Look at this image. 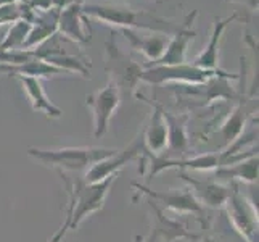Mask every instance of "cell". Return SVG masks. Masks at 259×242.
<instances>
[{
  "label": "cell",
  "mask_w": 259,
  "mask_h": 242,
  "mask_svg": "<svg viewBox=\"0 0 259 242\" xmlns=\"http://www.w3.org/2000/svg\"><path fill=\"white\" fill-rule=\"evenodd\" d=\"M65 181V187L69 197V205L66 210V220L60 229L53 234L49 242H61L69 231H76L81 223L95 212H100L105 205L106 195H108L113 183L118 176L106 178L100 183H85L84 178L69 179L68 175L60 173Z\"/></svg>",
  "instance_id": "1"
},
{
  "label": "cell",
  "mask_w": 259,
  "mask_h": 242,
  "mask_svg": "<svg viewBox=\"0 0 259 242\" xmlns=\"http://www.w3.org/2000/svg\"><path fill=\"white\" fill-rule=\"evenodd\" d=\"M82 13L87 18L116 26L119 29H136V31H150L159 32L164 36H172L177 32L174 21L166 20L147 10H136L127 5L114 4H87L82 5Z\"/></svg>",
  "instance_id": "2"
},
{
  "label": "cell",
  "mask_w": 259,
  "mask_h": 242,
  "mask_svg": "<svg viewBox=\"0 0 259 242\" xmlns=\"http://www.w3.org/2000/svg\"><path fill=\"white\" fill-rule=\"evenodd\" d=\"M116 149L106 147H63L44 150L29 147L28 155L50 168H55L58 173H85L95 163L116 154Z\"/></svg>",
  "instance_id": "3"
},
{
  "label": "cell",
  "mask_w": 259,
  "mask_h": 242,
  "mask_svg": "<svg viewBox=\"0 0 259 242\" xmlns=\"http://www.w3.org/2000/svg\"><path fill=\"white\" fill-rule=\"evenodd\" d=\"M227 73L222 70H201L192 63H181V65H155L144 70L140 76L142 83L147 84H166V83H179V84H204L209 79Z\"/></svg>",
  "instance_id": "4"
},
{
  "label": "cell",
  "mask_w": 259,
  "mask_h": 242,
  "mask_svg": "<svg viewBox=\"0 0 259 242\" xmlns=\"http://www.w3.org/2000/svg\"><path fill=\"white\" fill-rule=\"evenodd\" d=\"M224 209L227 210L229 221L238 234L245 237L246 242H254V236H257V200H254V195L253 199H246L234 183Z\"/></svg>",
  "instance_id": "5"
},
{
  "label": "cell",
  "mask_w": 259,
  "mask_h": 242,
  "mask_svg": "<svg viewBox=\"0 0 259 242\" xmlns=\"http://www.w3.org/2000/svg\"><path fill=\"white\" fill-rule=\"evenodd\" d=\"M132 187L139 194H144L148 199L155 200L156 203H161L167 210H172L176 213H182V215H196V218H200L201 221L206 217V215H204V207L195 199V195L192 194L190 189L155 191L140 183H132Z\"/></svg>",
  "instance_id": "6"
},
{
  "label": "cell",
  "mask_w": 259,
  "mask_h": 242,
  "mask_svg": "<svg viewBox=\"0 0 259 242\" xmlns=\"http://www.w3.org/2000/svg\"><path fill=\"white\" fill-rule=\"evenodd\" d=\"M121 102V91L113 81H110L105 87L89 94L85 98L87 107H91L94 113V136L97 139L103 137L108 132L110 121L116 109Z\"/></svg>",
  "instance_id": "7"
},
{
  "label": "cell",
  "mask_w": 259,
  "mask_h": 242,
  "mask_svg": "<svg viewBox=\"0 0 259 242\" xmlns=\"http://www.w3.org/2000/svg\"><path fill=\"white\" fill-rule=\"evenodd\" d=\"M150 212H151V228L147 237L136 236V242H176L179 239H192L198 240L200 234H195L187 229L184 223L172 220L164 215L159 205L148 199Z\"/></svg>",
  "instance_id": "8"
},
{
  "label": "cell",
  "mask_w": 259,
  "mask_h": 242,
  "mask_svg": "<svg viewBox=\"0 0 259 242\" xmlns=\"http://www.w3.org/2000/svg\"><path fill=\"white\" fill-rule=\"evenodd\" d=\"M106 71L111 75V81L121 89L134 91L144 73V68L127 57L118 46L111 36L106 42Z\"/></svg>",
  "instance_id": "9"
},
{
  "label": "cell",
  "mask_w": 259,
  "mask_h": 242,
  "mask_svg": "<svg viewBox=\"0 0 259 242\" xmlns=\"http://www.w3.org/2000/svg\"><path fill=\"white\" fill-rule=\"evenodd\" d=\"M145 146H144V139H142V134L134 139V142L126 147L124 150H118L114 155L105 158L102 161L95 163L92 168H89L84 173V181L85 183H100L106 178L111 176H118V173L126 166L127 163H131L132 160L139 158L142 154H145Z\"/></svg>",
  "instance_id": "10"
},
{
  "label": "cell",
  "mask_w": 259,
  "mask_h": 242,
  "mask_svg": "<svg viewBox=\"0 0 259 242\" xmlns=\"http://www.w3.org/2000/svg\"><path fill=\"white\" fill-rule=\"evenodd\" d=\"M196 15H198V12H196V10H193L192 13L187 15V18H185V21L182 23V26L177 29L176 34H172V38L167 41V46H166V49L163 52V55L159 57L153 65H150V66L185 63L187 49H189L190 42L195 39V36H196V31L193 29V23H195Z\"/></svg>",
  "instance_id": "11"
},
{
  "label": "cell",
  "mask_w": 259,
  "mask_h": 242,
  "mask_svg": "<svg viewBox=\"0 0 259 242\" xmlns=\"http://www.w3.org/2000/svg\"><path fill=\"white\" fill-rule=\"evenodd\" d=\"M137 98L145 100L151 109L153 113L150 116V121L147 124V128L142 132V139H144V146L147 154H155V155H163L164 150L167 147V126L163 116V107L159 103L151 102L150 98L144 97L142 94H136Z\"/></svg>",
  "instance_id": "12"
},
{
  "label": "cell",
  "mask_w": 259,
  "mask_h": 242,
  "mask_svg": "<svg viewBox=\"0 0 259 242\" xmlns=\"http://www.w3.org/2000/svg\"><path fill=\"white\" fill-rule=\"evenodd\" d=\"M179 175L190 186V191H193L192 194L201 205H206L209 209H224L226 202L230 197L232 186H224L214 181H204V179H196L187 171H181Z\"/></svg>",
  "instance_id": "13"
},
{
  "label": "cell",
  "mask_w": 259,
  "mask_h": 242,
  "mask_svg": "<svg viewBox=\"0 0 259 242\" xmlns=\"http://www.w3.org/2000/svg\"><path fill=\"white\" fill-rule=\"evenodd\" d=\"M87 16L82 13L81 0H73L71 4L63 7L58 13V32L74 42H89L91 32H87Z\"/></svg>",
  "instance_id": "14"
},
{
  "label": "cell",
  "mask_w": 259,
  "mask_h": 242,
  "mask_svg": "<svg viewBox=\"0 0 259 242\" xmlns=\"http://www.w3.org/2000/svg\"><path fill=\"white\" fill-rule=\"evenodd\" d=\"M163 116L167 126V147L171 154L187 157L190 150V139L187 132V121L189 115H176L163 110Z\"/></svg>",
  "instance_id": "15"
},
{
  "label": "cell",
  "mask_w": 259,
  "mask_h": 242,
  "mask_svg": "<svg viewBox=\"0 0 259 242\" xmlns=\"http://www.w3.org/2000/svg\"><path fill=\"white\" fill-rule=\"evenodd\" d=\"M58 8H52V10L42 12L32 20V28L28 36V39L23 44V50H31L40 46L42 42H46L47 39L53 38L58 32Z\"/></svg>",
  "instance_id": "16"
},
{
  "label": "cell",
  "mask_w": 259,
  "mask_h": 242,
  "mask_svg": "<svg viewBox=\"0 0 259 242\" xmlns=\"http://www.w3.org/2000/svg\"><path fill=\"white\" fill-rule=\"evenodd\" d=\"M121 32L126 36L129 41L131 47L142 52L144 55L151 61L147 66L153 65L155 61L163 55V52L167 46L169 36L159 34V32H151V36H140L136 29H121Z\"/></svg>",
  "instance_id": "17"
},
{
  "label": "cell",
  "mask_w": 259,
  "mask_h": 242,
  "mask_svg": "<svg viewBox=\"0 0 259 242\" xmlns=\"http://www.w3.org/2000/svg\"><path fill=\"white\" fill-rule=\"evenodd\" d=\"M18 79L21 81L24 92L28 94V98L31 100V105L35 112L44 113L49 118L58 120L63 116V110L53 103L50 98L47 97L46 91L40 84V79L37 78H29V76H16Z\"/></svg>",
  "instance_id": "18"
},
{
  "label": "cell",
  "mask_w": 259,
  "mask_h": 242,
  "mask_svg": "<svg viewBox=\"0 0 259 242\" xmlns=\"http://www.w3.org/2000/svg\"><path fill=\"white\" fill-rule=\"evenodd\" d=\"M237 18V15H232L229 18H216V21H214V28H212V32H211V39H209V44L204 50L200 53L198 57L195 58L193 65L198 66L201 70H219V44H221V39H222V34L227 29V26L234 21Z\"/></svg>",
  "instance_id": "19"
},
{
  "label": "cell",
  "mask_w": 259,
  "mask_h": 242,
  "mask_svg": "<svg viewBox=\"0 0 259 242\" xmlns=\"http://www.w3.org/2000/svg\"><path fill=\"white\" fill-rule=\"evenodd\" d=\"M257 168H259V158L256 152V154L240 160L234 165H227L216 169V176L232 179V181L238 179V181H243L246 184H254L257 183Z\"/></svg>",
  "instance_id": "20"
},
{
  "label": "cell",
  "mask_w": 259,
  "mask_h": 242,
  "mask_svg": "<svg viewBox=\"0 0 259 242\" xmlns=\"http://www.w3.org/2000/svg\"><path fill=\"white\" fill-rule=\"evenodd\" d=\"M246 120H248L246 100L243 98V100L230 112V115L227 116V120L221 124L219 134L222 137V146L229 147L230 144H234L238 137H242L245 126H246Z\"/></svg>",
  "instance_id": "21"
},
{
  "label": "cell",
  "mask_w": 259,
  "mask_h": 242,
  "mask_svg": "<svg viewBox=\"0 0 259 242\" xmlns=\"http://www.w3.org/2000/svg\"><path fill=\"white\" fill-rule=\"evenodd\" d=\"M32 23L28 20H18L12 24V28L8 29L5 39L0 42V50H15L23 49V44L28 39L31 32Z\"/></svg>",
  "instance_id": "22"
},
{
  "label": "cell",
  "mask_w": 259,
  "mask_h": 242,
  "mask_svg": "<svg viewBox=\"0 0 259 242\" xmlns=\"http://www.w3.org/2000/svg\"><path fill=\"white\" fill-rule=\"evenodd\" d=\"M35 16V12L26 5L24 2H16V4H7L0 5V26L5 23H15L18 20H28L32 23Z\"/></svg>",
  "instance_id": "23"
},
{
  "label": "cell",
  "mask_w": 259,
  "mask_h": 242,
  "mask_svg": "<svg viewBox=\"0 0 259 242\" xmlns=\"http://www.w3.org/2000/svg\"><path fill=\"white\" fill-rule=\"evenodd\" d=\"M226 2H235V4H243L249 10H257V0H226Z\"/></svg>",
  "instance_id": "24"
},
{
  "label": "cell",
  "mask_w": 259,
  "mask_h": 242,
  "mask_svg": "<svg viewBox=\"0 0 259 242\" xmlns=\"http://www.w3.org/2000/svg\"><path fill=\"white\" fill-rule=\"evenodd\" d=\"M16 2H26V0H0V5H7V4H16Z\"/></svg>",
  "instance_id": "25"
},
{
  "label": "cell",
  "mask_w": 259,
  "mask_h": 242,
  "mask_svg": "<svg viewBox=\"0 0 259 242\" xmlns=\"http://www.w3.org/2000/svg\"><path fill=\"white\" fill-rule=\"evenodd\" d=\"M201 242H219V240H216V239H212V237H204Z\"/></svg>",
  "instance_id": "26"
}]
</instances>
